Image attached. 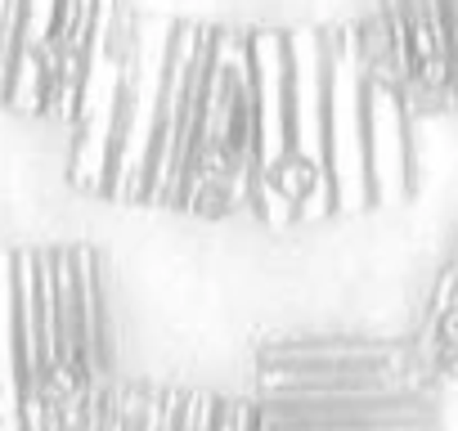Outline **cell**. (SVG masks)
<instances>
[{
  "label": "cell",
  "instance_id": "6da1fadb",
  "mask_svg": "<svg viewBox=\"0 0 458 431\" xmlns=\"http://www.w3.org/2000/svg\"><path fill=\"white\" fill-rule=\"evenodd\" d=\"M257 180V86H252V50L243 32H211L207 46V81L198 108V135L184 171L180 211L225 216L234 207H252Z\"/></svg>",
  "mask_w": 458,
  "mask_h": 431
},
{
  "label": "cell",
  "instance_id": "7a4b0ae2",
  "mask_svg": "<svg viewBox=\"0 0 458 431\" xmlns=\"http://www.w3.org/2000/svg\"><path fill=\"white\" fill-rule=\"evenodd\" d=\"M108 342L99 266L90 248L50 252V404L59 431H86L104 418Z\"/></svg>",
  "mask_w": 458,
  "mask_h": 431
},
{
  "label": "cell",
  "instance_id": "3957f363",
  "mask_svg": "<svg viewBox=\"0 0 458 431\" xmlns=\"http://www.w3.org/2000/svg\"><path fill=\"white\" fill-rule=\"evenodd\" d=\"M131 37H135V23L122 14V0H99L90 59H86L81 95H77V117H72V157H68V180L86 193H108Z\"/></svg>",
  "mask_w": 458,
  "mask_h": 431
},
{
  "label": "cell",
  "instance_id": "277c9868",
  "mask_svg": "<svg viewBox=\"0 0 458 431\" xmlns=\"http://www.w3.org/2000/svg\"><path fill=\"white\" fill-rule=\"evenodd\" d=\"M207 46H211L207 28L171 23L166 81H162L157 135H153V157H148V189H144V202H153V207H180V198H184V171H189L198 108H202V81H207Z\"/></svg>",
  "mask_w": 458,
  "mask_h": 431
},
{
  "label": "cell",
  "instance_id": "5b68a950",
  "mask_svg": "<svg viewBox=\"0 0 458 431\" xmlns=\"http://www.w3.org/2000/svg\"><path fill=\"white\" fill-rule=\"evenodd\" d=\"M166 50H171V23L135 19L122 117H117L113 166H108V198H117V202H144V189H148V157H153L157 108H162Z\"/></svg>",
  "mask_w": 458,
  "mask_h": 431
},
{
  "label": "cell",
  "instance_id": "8992f818",
  "mask_svg": "<svg viewBox=\"0 0 458 431\" xmlns=\"http://www.w3.org/2000/svg\"><path fill=\"white\" fill-rule=\"evenodd\" d=\"M328 175L337 211H369V68L355 23L328 32Z\"/></svg>",
  "mask_w": 458,
  "mask_h": 431
},
{
  "label": "cell",
  "instance_id": "52a82bcc",
  "mask_svg": "<svg viewBox=\"0 0 458 431\" xmlns=\"http://www.w3.org/2000/svg\"><path fill=\"white\" fill-rule=\"evenodd\" d=\"M373 373H409L436 377V364L422 346L382 342V337H288L261 346L257 359V391H275L288 382H319V377H373Z\"/></svg>",
  "mask_w": 458,
  "mask_h": 431
},
{
  "label": "cell",
  "instance_id": "ba28073f",
  "mask_svg": "<svg viewBox=\"0 0 458 431\" xmlns=\"http://www.w3.org/2000/svg\"><path fill=\"white\" fill-rule=\"evenodd\" d=\"M252 50V86H257V180L252 198L275 189L279 171L293 153V68H288V32L257 28L248 32Z\"/></svg>",
  "mask_w": 458,
  "mask_h": 431
},
{
  "label": "cell",
  "instance_id": "9c48e42d",
  "mask_svg": "<svg viewBox=\"0 0 458 431\" xmlns=\"http://www.w3.org/2000/svg\"><path fill=\"white\" fill-rule=\"evenodd\" d=\"M369 189L373 207H395L413 189L409 95L377 77H369Z\"/></svg>",
  "mask_w": 458,
  "mask_h": 431
},
{
  "label": "cell",
  "instance_id": "30bf717a",
  "mask_svg": "<svg viewBox=\"0 0 458 431\" xmlns=\"http://www.w3.org/2000/svg\"><path fill=\"white\" fill-rule=\"evenodd\" d=\"M0 431H28V422H23V364H19L14 252H0Z\"/></svg>",
  "mask_w": 458,
  "mask_h": 431
},
{
  "label": "cell",
  "instance_id": "8fae6325",
  "mask_svg": "<svg viewBox=\"0 0 458 431\" xmlns=\"http://www.w3.org/2000/svg\"><path fill=\"white\" fill-rule=\"evenodd\" d=\"M422 351L436 364V373H458V248L436 279V292L427 306V346Z\"/></svg>",
  "mask_w": 458,
  "mask_h": 431
},
{
  "label": "cell",
  "instance_id": "7c38bea8",
  "mask_svg": "<svg viewBox=\"0 0 458 431\" xmlns=\"http://www.w3.org/2000/svg\"><path fill=\"white\" fill-rule=\"evenodd\" d=\"M19 28H23V0H0V104H5L14 55H19Z\"/></svg>",
  "mask_w": 458,
  "mask_h": 431
},
{
  "label": "cell",
  "instance_id": "4fadbf2b",
  "mask_svg": "<svg viewBox=\"0 0 458 431\" xmlns=\"http://www.w3.org/2000/svg\"><path fill=\"white\" fill-rule=\"evenodd\" d=\"M180 400H184V395H171V391H140L135 431H175Z\"/></svg>",
  "mask_w": 458,
  "mask_h": 431
},
{
  "label": "cell",
  "instance_id": "5bb4252c",
  "mask_svg": "<svg viewBox=\"0 0 458 431\" xmlns=\"http://www.w3.org/2000/svg\"><path fill=\"white\" fill-rule=\"evenodd\" d=\"M211 431H257V404L248 400H220L216 404V422Z\"/></svg>",
  "mask_w": 458,
  "mask_h": 431
},
{
  "label": "cell",
  "instance_id": "9a60e30c",
  "mask_svg": "<svg viewBox=\"0 0 458 431\" xmlns=\"http://www.w3.org/2000/svg\"><path fill=\"white\" fill-rule=\"evenodd\" d=\"M135 413H140V391H126L117 404H108L95 431H135Z\"/></svg>",
  "mask_w": 458,
  "mask_h": 431
}]
</instances>
